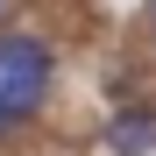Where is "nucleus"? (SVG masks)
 I'll list each match as a JSON object with an SVG mask.
<instances>
[{"label":"nucleus","instance_id":"nucleus-1","mask_svg":"<svg viewBox=\"0 0 156 156\" xmlns=\"http://www.w3.org/2000/svg\"><path fill=\"white\" fill-rule=\"evenodd\" d=\"M50 85H57L50 43L29 29H0V149L50 107Z\"/></svg>","mask_w":156,"mask_h":156},{"label":"nucleus","instance_id":"nucleus-3","mask_svg":"<svg viewBox=\"0 0 156 156\" xmlns=\"http://www.w3.org/2000/svg\"><path fill=\"white\" fill-rule=\"evenodd\" d=\"M142 29H149V43H156V0H142Z\"/></svg>","mask_w":156,"mask_h":156},{"label":"nucleus","instance_id":"nucleus-2","mask_svg":"<svg viewBox=\"0 0 156 156\" xmlns=\"http://www.w3.org/2000/svg\"><path fill=\"white\" fill-rule=\"evenodd\" d=\"M149 149H156V107H142V99L114 107V121H107V156H149Z\"/></svg>","mask_w":156,"mask_h":156},{"label":"nucleus","instance_id":"nucleus-4","mask_svg":"<svg viewBox=\"0 0 156 156\" xmlns=\"http://www.w3.org/2000/svg\"><path fill=\"white\" fill-rule=\"evenodd\" d=\"M0 7H7V0H0Z\"/></svg>","mask_w":156,"mask_h":156}]
</instances>
